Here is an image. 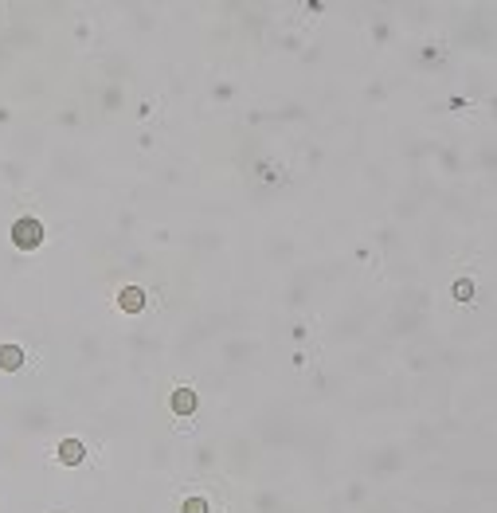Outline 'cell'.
Returning <instances> with one entry per match:
<instances>
[{"instance_id":"1","label":"cell","mask_w":497,"mask_h":513,"mask_svg":"<svg viewBox=\"0 0 497 513\" xmlns=\"http://www.w3.org/2000/svg\"><path fill=\"white\" fill-rule=\"evenodd\" d=\"M39 239H43V228H39V220H16L12 223V243L20 247V251H32V247H39Z\"/></svg>"},{"instance_id":"2","label":"cell","mask_w":497,"mask_h":513,"mask_svg":"<svg viewBox=\"0 0 497 513\" xmlns=\"http://www.w3.org/2000/svg\"><path fill=\"white\" fill-rule=\"evenodd\" d=\"M172 412H176V416H192V412H196V392L192 388H176V392H172Z\"/></svg>"},{"instance_id":"3","label":"cell","mask_w":497,"mask_h":513,"mask_svg":"<svg viewBox=\"0 0 497 513\" xmlns=\"http://www.w3.org/2000/svg\"><path fill=\"white\" fill-rule=\"evenodd\" d=\"M118 305L125 310V314H137V310L145 305V294L137 290V286H125V290L118 294Z\"/></svg>"},{"instance_id":"4","label":"cell","mask_w":497,"mask_h":513,"mask_svg":"<svg viewBox=\"0 0 497 513\" xmlns=\"http://www.w3.org/2000/svg\"><path fill=\"white\" fill-rule=\"evenodd\" d=\"M83 443L79 439H63L59 443V463H67V466H74V463H83Z\"/></svg>"},{"instance_id":"5","label":"cell","mask_w":497,"mask_h":513,"mask_svg":"<svg viewBox=\"0 0 497 513\" xmlns=\"http://www.w3.org/2000/svg\"><path fill=\"white\" fill-rule=\"evenodd\" d=\"M20 365H24V349H20V345H0V368L12 372V368H20Z\"/></svg>"},{"instance_id":"6","label":"cell","mask_w":497,"mask_h":513,"mask_svg":"<svg viewBox=\"0 0 497 513\" xmlns=\"http://www.w3.org/2000/svg\"><path fill=\"white\" fill-rule=\"evenodd\" d=\"M181 513H207V501H204V498H188V501L181 505Z\"/></svg>"},{"instance_id":"7","label":"cell","mask_w":497,"mask_h":513,"mask_svg":"<svg viewBox=\"0 0 497 513\" xmlns=\"http://www.w3.org/2000/svg\"><path fill=\"white\" fill-rule=\"evenodd\" d=\"M454 298H458V302H466V298H474V286L466 279H458L454 282Z\"/></svg>"}]
</instances>
